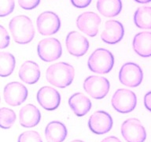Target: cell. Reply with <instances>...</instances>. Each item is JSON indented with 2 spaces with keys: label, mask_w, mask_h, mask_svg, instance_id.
<instances>
[{
  "label": "cell",
  "mask_w": 151,
  "mask_h": 142,
  "mask_svg": "<svg viewBox=\"0 0 151 142\" xmlns=\"http://www.w3.org/2000/svg\"><path fill=\"white\" fill-rule=\"evenodd\" d=\"M9 31L14 41L19 44H27L35 36V29L31 19L24 15L14 17L9 24Z\"/></svg>",
  "instance_id": "1"
},
{
  "label": "cell",
  "mask_w": 151,
  "mask_h": 142,
  "mask_svg": "<svg viewBox=\"0 0 151 142\" xmlns=\"http://www.w3.org/2000/svg\"><path fill=\"white\" fill-rule=\"evenodd\" d=\"M75 70L66 62H58L48 67L46 73L47 81L54 86L64 88L70 85L74 79Z\"/></svg>",
  "instance_id": "2"
},
{
  "label": "cell",
  "mask_w": 151,
  "mask_h": 142,
  "mask_svg": "<svg viewBox=\"0 0 151 142\" xmlns=\"http://www.w3.org/2000/svg\"><path fill=\"white\" fill-rule=\"evenodd\" d=\"M114 57L109 51L104 48L95 50L90 55L87 66L92 72L100 73H108L113 69Z\"/></svg>",
  "instance_id": "3"
},
{
  "label": "cell",
  "mask_w": 151,
  "mask_h": 142,
  "mask_svg": "<svg viewBox=\"0 0 151 142\" xmlns=\"http://www.w3.org/2000/svg\"><path fill=\"white\" fill-rule=\"evenodd\" d=\"M111 103L113 108L119 113H129L136 106V95L131 90L118 89L113 96Z\"/></svg>",
  "instance_id": "4"
},
{
  "label": "cell",
  "mask_w": 151,
  "mask_h": 142,
  "mask_svg": "<svg viewBox=\"0 0 151 142\" xmlns=\"http://www.w3.org/2000/svg\"><path fill=\"white\" fill-rule=\"evenodd\" d=\"M83 88L92 98L101 99L108 94L110 88V84L106 78L99 76H90L85 79Z\"/></svg>",
  "instance_id": "5"
},
{
  "label": "cell",
  "mask_w": 151,
  "mask_h": 142,
  "mask_svg": "<svg viewBox=\"0 0 151 142\" xmlns=\"http://www.w3.org/2000/svg\"><path fill=\"white\" fill-rule=\"evenodd\" d=\"M121 134L127 142H144L146 138V130L137 118H128L123 122Z\"/></svg>",
  "instance_id": "6"
},
{
  "label": "cell",
  "mask_w": 151,
  "mask_h": 142,
  "mask_svg": "<svg viewBox=\"0 0 151 142\" xmlns=\"http://www.w3.org/2000/svg\"><path fill=\"white\" fill-rule=\"evenodd\" d=\"M37 52L42 61L47 62L55 61L58 59L62 54L61 43L55 38L44 39L39 43Z\"/></svg>",
  "instance_id": "7"
},
{
  "label": "cell",
  "mask_w": 151,
  "mask_h": 142,
  "mask_svg": "<svg viewBox=\"0 0 151 142\" xmlns=\"http://www.w3.org/2000/svg\"><path fill=\"white\" fill-rule=\"evenodd\" d=\"M119 79L123 85L127 87H137L142 81L143 73L139 65L134 62H127L120 69Z\"/></svg>",
  "instance_id": "8"
},
{
  "label": "cell",
  "mask_w": 151,
  "mask_h": 142,
  "mask_svg": "<svg viewBox=\"0 0 151 142\" xmlns=\"http://www.w3.org/2000/svg\"><path fill=\"white\" fill-rule=\"evenodd\" d=\"M28 92L27 88L21 83L10 82L4 88V99L10 106H19L25 101Z\"/></svg>",
  "instance_id": "9"
},
{
  "label": "cell",
  "mask_w": 151,
  "mask_h": 142,
  "mask_svg": "<svg viewBox=\"0 0 151 142\" xmlns=\"http://www.w3.org/2000/svg\"><path fill=\"white\" fill-rule=\"evenodd\" d=\"M37 28L41 35L50 36L58 33L61 28V21L55 13L51 11L43 12L38 17Z\"/></svg>",
  "instance_id": "10"
},
{
  "label": "cell",
  "mask_w": 151,
  "mask_h": 142,
  "mask_svg": "<svg viewBox=\"0 0 151 142\" xmlns=\"http://www.w3.org/2000/svg\"><path fill=\"white\" fill-rule=\"evenodd\" d=\"M113 123V118L106 111H99L90 117L88 126L92 133L101 135L110 131Z\"/></svg>",
  "instance_id": "11"
},
{
  "label": "cell",
  "mask_w": 151,
  "mask_h": 142,
  "mask_svg": "<svg viewBox=\"0 0 151 142\" xmlns=\"http://www.w3.org/2000/svg\"><path fill=\"white\" fill-rule=\"evenodd\" d=\"M100 23V17L94 12L83 13L78 17L76 20V25L78 28L91 37H94L98 34Z\"/></svg>",
  "instance_id": "12"
},
{
  "label": "cell",
  "mask_w": 151,
  "mask_h": 142,
  "mask_svg": "<svg viewBox=\"0 0 151 142\" xmlns=\"http://www.w3.org/2000/svg\"><path fill=\"white\" fill-rule=\"evenodd\" d=\"M65 43L69 54L78 58L84 55L89 48V42L87 38L75 31L68 33Z\"/></svg>",
  "instance_id": "13"
},
{
  "label": "cell",
  "mask_w": 151,
  "mask_h": 142,
  "mask_svg": "<svg viewBox=\"0 0 151 142\" xmlns=\"http://www.w3.org/2000/svg\"><path fill=\"white\" fill-rule=\"evenodd\" d=\"M37 100L42 108L47 111H54L61 104V96L55 88L44 86L39 90Z\"/></svg>",
  "instance_id": "14"
},
{
  "label": "cell",
  "mask_w": 151,
  "mask_h": 142,
  "mask_svg": "<svg viewBox=\"0 0 151 142\" xmlns=\"http://www.w3.org/2000/svg\"><path fill=\"white\" fill-rule=\"evenodd\" d=\"M124 35V28L120 21L110 20L105 24V30L101 34V38L108 44H116L122 40Z\"/></svg>",
  "instance_id": "15"
},
{
  "label": "cell",
  "mask_w": 151,
  "mask_h": 142,
  "mask_svg": "<svg viewBox=\"0 0 151 142\" xmlns=\"http://www.w3.org/2000/svg\"><path fill=\"white\" fill-rule=\"evenodd\" d=\"M20 124L23 127H34L40 123L41 114L40 110L33 104H27L20 110Z\"/></svg>",
  "instance_id": "16"
},
{
  "label": "cell",
  "mask_w": 151,
  "mask_h": 142,
  "mask_svg": "<svg viewBox=\"0 0 151 142\" xmlns=\"http://www.w3.org/2000/svg\"><path fill=\"white\" fill-rule=\"evenodd\" d=\"M19 78L26 84H35L40 78V66L35 62H24L19 70Z\"/></svg>",
  "instance_id": "17"
},
{
  "label": "cell",
  "mask_w": 151,
  "mask_h": 142,
  "mask_svg": "<svg viewBox=\"0 0 151 142\" xmlns=\"http://www.w3.org/2000/svg\"><path fill=\"white\" fill-rule=\"evenodd\" d=\"M68 104L76 116L81 117L87 114L91 108V102L81 92L73 94L68 99Z\"/></svg>",
  "instance_id": "18"
},
{
  "label": "cell",
  "mask_w": 151,
  "mask_h": 142,
  "mask_svg": "<svg viewBox=\"0 0 151 142\" xmlns=\"http://www.w3.org/2000/svg\"><path fill=\"white\" fill-rule=\"evenodd\" d=\"M134 51L139 56L148 58L151 56V33L142 32L138 33L133 40Z\"/></svg>",
  "instance_id": "19"
},
{
  "label": "cell",
  "mask_w": 151,
  "mask_h": 142,
  "mask_svg": "<svg viewBox=\"0 0 151 142\" xmlns=\"http://www.w3.org/2000/svg\"><path fill=\"white\" fill-rule=\"evenodd\" d=\"M68 134L65 125L63 123L54 121L50 122L45 130L47 142H63Z\"/></svg>",
  "instance_id": "20"
},
{
  "label": "cell",
  "mask_w": 151,
  "mask_h": 142,
  "mask_svg": "<svg viewBox=\"0 0 151 142\" xmlns=\"http://www.w3.org/2000/svg\"><path fill=\"white\" fill-rule=\"evenodd\" d=\"M121 0H98L97 9L103 16L113 17L117 16L122 10Z\"/></svg>",
  "instance_id": "21"
},
{
  "label": "cell",
  "mask_w": 151,
  "mask_h": 142,
  "mask_svg": "<svg viewBox=\"0 0 151 142\" xmlns=\"http://www.w3.org/2000/svg\"><path fill=\"white\" fill-rule=\"evenodd\" d=\"M134 22L138 28L151 29V7L138 8L134 14Z\"/></svg>",
  "instance_id": "22"
},
{
  "label": "cell",
  "mask_w": 151,
  "mask_h": 142,
  "mask_svg": "<svg viewBox=\"0 0 151 142\" xmlns=\"http://www.w3.org/2000/svg\"><path fill=\"white\" fill-rule=\"evenodd\" d=\"M16 65L15 58L9 52H0V77L6 78L11 74Z\"/></svg>",
  "instance_id": "23"
},
{
  "label": "cell",
  "mask_w": 151,
  "mask_h": 142,
  "mask_svg": "<svg viewBox=\"0 0 151 142\" xmlns=\"http://www.w3.org/2000/svg\"><path fill=\"white\" fill-rule=\"evenodd\" d=\"M16 121V114L13 110L6 107L0 109V128L9 129Z\"/></svg>",
  "instance_id": "24"
},
{
  "label": "cell",
  "mask_w": 151,
  "mask_h": 142,
  "mask_svg": "<svg viewBox=\"0 0 151 142\" xmlns=\"http://www.w3.org/2000/svg\"><path fill=\"white\" fill-rule=\"evenodd\" d=\"M17 142H42V138L36 131H26L18 137Z\"/></svg>",
  "instance_id": "25"
},
{
  "label": "cell",
  "mask_w": 151,
  "mask_h": 142,
  "mask_svg": "<svg viewBox=\"0 0 151 142\" xmlns=\"http://www.w3.org/2000/svg\"><path fill=\"white\" fill-rule=\"evenodd\" d=\"M14 0H0V17L8 16L14 11Z\"/></svg>",
  "instance_id": "26"
},
{
  "label": "cell",
  "mask_w": 151,
  "mask_h": 142,
  "mask_svg": "<svg viewBox=\"0 0 151 142\" xmlns=\"http://www.w3.org/2000/svg\"><path fill=\"white\" fill-rule=\"evenodd\" d=\"M10 38L6 29L2 25H0V49L6 48L9 45Z\"/></svg>",
  "instance_id": "27"
},
{
  "label": "cell",
  "mask_w": 151,
  "mask_h": 142,
  "mask_svg": "<svg viewBox=\"0 0 151 142\" xmlns=\"http://www.w3.org/2000/svg\"><path fill=\"white\" fill-rule=\"evenodd\" d=\"M19 6L24 9H32L37 7L40 3V0H17Z\"/></svg>",
  "instance_id": "28"
},
{
  "label": "cell",
  "mask_w": 151,
  "mask_h": 142,
  "mask_svg": "<svg viewBox=\"0 0 151 142\" xmlns=\"http://www.w3.org/2000/svg\"><path fill=\"white\" fill-rule=\"evenodd\" d=\"M92 0H71L72 4L76 8H86L91 3Z\"/></svg>",
  "instance_id": "29"
},
{
  "label": "cell",
  "mask_w": 151,
  "mask_h": 142,
  "mask_svg": "<svg viewBox=\"0 0 151 142\" xmlns=\"http://www.w3.org/2000/svg\"><path fill=\"white\" fill-rule=\"evenodd\" d=\"M144 104L148 111H151V91L147 92L144 96Z\"/></svg>",
  "instance_id": "30"
},
{
  "label": "cell",
  "mask_w": 151,
  "mask_h": 142,
  "mask_svg": "<svg viewBox=\"0 0 151 142\" xmlns=\"http://www.w3.org/2000/svg\"><path fill=\"white\" fill-rule=\"evenodd\" d=\"M101 142H121L119 138L114 137V136H111V137H108L105 138L104 140L101 141Z\"/></svg>",
  "instance_id": "31"
},
{
  "label": "cell",
  "mask_w": 151,
  "mask_h": 142,
  "mask_svg": "<svg viewBox=\"0 0 151 142\" xmlns=\"http://www.w3.org/2000/svg\"><path fill=\"white\" fill-rule=\"evenodd\" d=\"M134 1L137 2H139V3H142V4L148 3V2H151V0H134Z\"/></svg>",
  "instance_id": "32"
},
{
  "label": "cell",
  "mask_w": 151,
  "mask_h": 142,
  "mask_svg": "<svg viewBox=\"0 0 151 142\" xmlns=\"http://www.w3.org/2000/svg\"><path fill=\"white\" fill-rule=\"evenodd\" d=\"M71 142H83L82 141H80V140H75V141H73Z\"/></svg>",
  "instance_id": "33"
},
{
  "label": "cell",
  "mask_w": 151,
  "mask_h": 142,
  "mask_svg": "<svg viewBox=\"0 0 151 142\" xmlns=\"http://www.w3.org/2000/svg\"><path fill=\"white\" fill-rule=\"evenodd\" d=\"M0 101H1V98H0Z\"/></svg>",
  "instance_id": "34"
}]
</instances>
